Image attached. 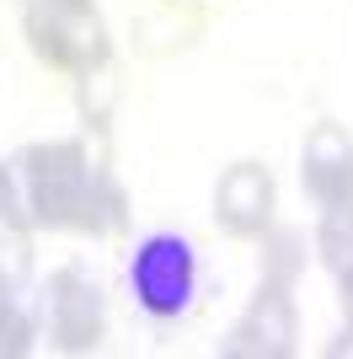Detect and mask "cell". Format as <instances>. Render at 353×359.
<instances>
[{
	"label": "cell",
	"mask_w": 353,
	"mask_h": 359,
	"mask_svg": "<svg viewBox=\"0 0 353 359\" xmlns=\"http://www.w3.org/2000/svg\"><path fill=\"white\" fill-rule=\"evenodd\" d=\"M113 97H118V86H113V75H107V65H102V70H91V75H81V113H86L91 129H107Z\"/></svg>",
	"instance_id": "8fae6325"
},
{
	"label": "cell",
	"mask_w": 353,
	"mask_h": 359,
	"mask_svg": "<svg viewBox=\"0 0 353 359\" xmlns=\"http://www.w3.org/2000/svg\"><path fill=\"white\" fill-rule=\"evenodd\" d=\"M316 252L338 279L353 273V204H321V225H316Z\"/></svg>",
	"instance_id": "9c48e42d"
},
{
	"label": "cell",
	"mask_w": 353,
	"mask_h": 359,
	"mask_svg": "<svg viewBox=\"0 0 353 359\" xmlns=\"http://www.w3.org/2000/svg\"><path fill=\"white\" fill-rule=\"evenodd\" d=\"M27 348H32V322L16 311V306H6V311H0V359L6 354L16 359V354H27Z\"/></svg>",
	"instance_id": "7c38bea8"
},
{
	"label": "cell",
	"mask_w": 353,
	"mask_h": 359,
	"mask_svg": "<svg viewBox=\"0 0 353 359\" xmlns=\"http://www.w3.org/2000/svg\"><path fill=\"white\" fill-rule=\"evenodd\" d=\"M198 38H204V11L188 6V0H161V6H150L145 16H134V48H139L145 60L188 54Z\"/></svg>",
	"instance_id": "ba28073f"
},
{
	"label": "cell",
	"mask_w": 353,
	"mask_h": 359,
	"mask_svg": "<svg viewBox=\"0 0 353 359\" xmlns=\"http://www.w3.org/2000/svg\"><path fill=\"white\" fill-rule=\"evenodd\" d=\"M268 257H263V279H284V285H294V273L305 269V241H300V231H268Z\"/></svg>",
	"instance_id": "30bf717a"
},
{
	"label": "cell",
	"mask_w": 353,
	"mask_h": 359,
	"mask_svg": "<svg viewBox=\"0 0 353 359\" xmlns=\"http://www.w3.org/2000/svg\"><path fill=\"white\" fill-rule=\"evenodd\" d=\"M22 194L27 215L43 231H97V198L107 188L102 161H91L86 140H38L22 150Z\"/></svg>",
	"instance_id": "6da1fadb"
},
{
	"label": "cell",
	"mask_w": 353,
	"mask_h": 359,
	"mask_svg": "<svg viewBox=\"0 0 353 359\" xmlns=\"http://www.w3.org/2000/svg\"><path fill=\"white\" fill-rule=\"evenodd\" d=\"M16 290H22V285H16L11 273L0 269V311H6V306H16Z\"/></svg>",
	"instance_id": "5bb4252c"
},
{
	"label": "cell",
	"mask_w": 353,
	"mask_h": 359,
	"mask_svg": "<svg viewBox=\"0 0 353 359\" xmlns=\"http://www.w3.org/2000/svg\"><path fill=\"white\" fill-rule=\"evenodd\" d=\"M273 210H279V182L263 161H235L214 182V220L225 236L235 241H263L273 231Z\"/></svg>",
	"instance_id": "277c9868"
},
{
	"label": "cell",
	"mask_w": 353,
	"mask_h": 359,
	"mask_svg": "<svg viewBox=\"0 0 353 359\" xmlns=\"http://www.w3.org/2000/svg\"><path fill=\"white\" fill-rule=\"evenodd\" d=\"M16 215V188H11V172L0 166V220H11Z\"/></svg>",
	"instance_id": "4fadbf2b"
},
{
	"label": "cell",
	"mask_w": 353,
	"mask_h": 359,
	"mask_svg": "<svg viewBox=\"0 0 353 359\" xmlns=\"http://www.w3.org/2000/svg\"><path fill=\"white\" fill-rule=\"evenodd\" d=\"M22 32H27V48L38 54V65H48L54 75H70V81L102 70L113 54L97 0H27Z\"/></svg>",
	"instance_id": "7a4b0ae2"
},
{
	"label": "cell",
	"mask_w": 353,
	"mask_h": 359,
	"mask_svg": "<svg viewBox=\"0 0 353 359\" xmlns=\"http://www.w3.org/2000/svg\"><path fill=\"white\" fill-rule=\"evenodd\" d=\"M338 285H342V316H348V327H353V273L338 279Z\"/></svg>",
	"instance_id": "9a60e30c"
},
{
	"label": "cell",
	"mask_w": 353,
	"mask_h": 359,
	"mask_svg": "<svg viewBox=\"0 0 353 359\" xmlns=\"http://www.w3.org/2000/svg\"><path fill=\"white\" fill-rule=\"evenodd\" d=\"M289 290L294 285H284V279H263L257 300L235 322L225 354L230 359H284V354H294V295Z\"/></svg>",
	"instance_id": "8992f818"
},
{
	"label": "cell",
	"mask_w": 353,
	"mask_h": 359,
	"mask_svg": "<svg viewBox=\"0 0 353 359\" xmlns=\"http://www.w3.org/2000/svg\"><path fill=\"white\" fill-rule=\"evenodd\" d=\"M300 177L316 204H353V135L342 123H310L300 150Z\"/></svg>",
	"instance_id": "52a82bcc"
},
{
	"label": "cell",
	"mask_w": 353,
	"mask_h": 359,
	"mask_svg": "<svg viewBox=\"0 0 353 359\" xmlns=\"http://www.w3.org/2000/svg\"><path fill=\"white\" fill-rule=\"evenodd\" d=\"M129 295L155 322H176L198 295V252L176 231H150L129 257Z\"/></svg>",
	"instance_id": "3957f363"
},
{
	"label": "cell",
	"mask_w": 353,
	"mask_h": 359,
	"mask_svg": "<svg viewBox=\"0 0 353 359\" xmlns=\"http://www.w3.org/2000/svg\"><path fill=\"white\" fill-rule=\"evenodd\" d=\"M102 327H107L102 290L81 269H59L48 279V338L64 354H86V348L102 344Z\"/></svg>",
	"instance_id": "5b68a950"
}]
</instances>
